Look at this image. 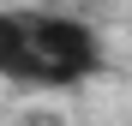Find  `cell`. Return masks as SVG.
I'll return each instance as SVG.
<instances>
[{"label": "cell", "instance_id": "cell-1", "mask_svg": "<svg viewBox=\"0 0 132 126\" xmlns=\"http://www.w3.org/2000/svg\"><path fill=\"white\" fill-rule=\"evenodd\" d=\"M102 72V36L84 18L0 6V78L24 90H72Z\"/></svg>", "mask_w": 132, "mask_h": 126}, {"label": "cell", "instance_id": "cell-2", "mask_svg": "<svg viewBox=\"0 0 132 126\" xmlns=\"http://www.w3.org/2000/svg\"><path fill=\"white\" fill-rule=\"evenodd\" d=\"M24 126H60V120H54V114H30Z\"/></svg>", "mask_w": 132, "mask_h": 126}]
</instances>
